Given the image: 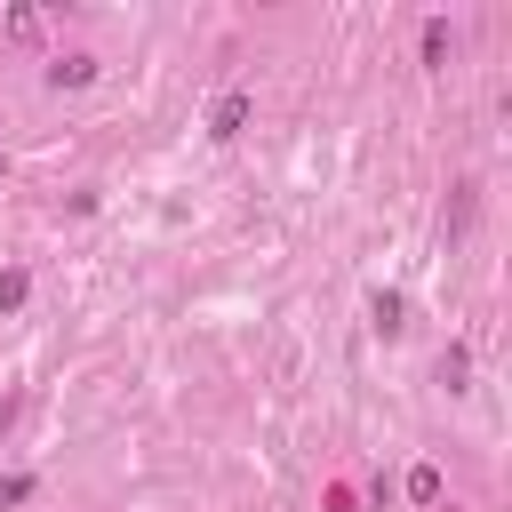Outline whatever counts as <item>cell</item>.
<instances>
[{"label": "cell", "mask_w": 512, "mask_h": 512, "mask_svg": "<svg viewBox=\"0 0 512 512\" xmlns=\"http://www.w3.org/2000/svg\"><path fill=\"white\" fill-rule=\"evenodd\" d=\"M240 120H248V96H216V112H208V136H240Z\"/></svg>", "instance_id": "1"}, {"label": "cell", "mask_w": 512, "mask_h": 512, "mask_svg": "<svg viewBox=\"0 0 512 512\" xmlns=\"http://www.w3.org/2000/svg\"><path fill=\"white\" fill-rule=\"evenodd\" d=\"M88 72H96V56H56V64H48V88H80Z\"/></svg>", "instance_id": "2"}, {"label": "cell", "mask_w": 512, "mask_h": 512, "mask_svg": "<svg viewBox=\"0 0 512 512\" xmlns=\"http://www.w3.org/2000/svg\"><path fill=\"white\" fill-rule=\"evenodd\" d=\"M408 496H416V504H432V496H440V472H432V464H416V472H408Z\"/></svg>", "instance_id": "3"}]
</instances>
